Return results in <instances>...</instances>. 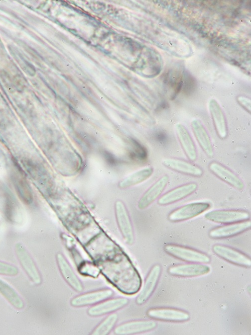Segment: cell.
<instances>
[{"instance_id": "obj_1", "label": "cell", "mask_w": 251, "mask_h": 335, "mask_svg": "<svg viewBox=\"0 0 251 335\" xmlns=\"http://www.w3.org/2000/svg\"><path fill=\"white\" fill-rule=\"evenodd\" d=\"M164 249L169 255L189 263L208 264L211 261L207 254L181 245L169 244L164 247Z\"/></svg>"}, {"instance_id": "obj_2", "label": "cell", "mask_w": 251, "mask_h": 335, "mask_svg": "<svg viewBox=\"0 0 251 335\" xmlns=\"http://www.w3.org/2000/svg\"><path fill=\"white\" fill-rule=\"evenodd\" d=\"M115 215L118 227L125 242L132 244L134 241V232L129 214L122 201L118 200L114 204Z\"/></svg>"}, {"instance_id": "obj_3", "label": "cell", "mask_w": 251, "mask_h": 335, "mask_svg": "<svg viewBox=\"0 0 251 335\" xmlns=\"http://www.w3.org/2000/svg\"><path fill=\"white\" fill-rule=\"evenodd\" d=\"M210 207L207 202H193L184 205L172 211L168 215L172 222H180L196 217Z\"/></svg>"}, {"instance_id": "obj_4", "label": "cell", "mask_w": 251, "mask_h": 335, "mask_svg": "<svg viewBox=\"0 0 251 335\" xmlns=\"http://www.w3.org/2000/svg\"><path fill=\"white\" fill-rule=\"evenodd\" d=\"M15 252L21 266L31 281L36 285L40 284L41 274L28 250L21 243H17L15 245Z\"/></svg>"}, {"instance_id": "obj_5", "label": "cell", "mask_w": 251, "mask_h": 335, "mask_svg": "<svg viewBox=\"0 0 251 335\" xmlns=\"http://www.w3.org/2000/svg\"><path fill=\"white\" fill-rule=\"evenodd\" d=\"M249 216L248 212L242 210H215L204 216L209 221L226 224L248 220Z\"/></svg>"}, {"instance_id": "obj_6", "label": "cell", "mask_w": 251, "mask_h": 335, "mask_svg": "<svg viewBox=\"0 0 251 335\" xmlns=\"http://www.w3.org/2000/svg\"><path fill=\"white\" fill-rule=\"evenodd\" d=\"M214 253L232 264L244 267H250V259L244 254L229 246L215 244L212 246Z\"/></svg>"}, {"instance_id": "obj_7", "label": "cell", "mask_w": 251, "mask_h": 335, "mask_svg": "<svg viewBox=\"0 0 251 335\" xmlns=\"http://www.w3.org/2000/svg\"><path fill=\"white\" fill-rule=\"evenodd\" d=\"M129 302V299L124 297L108 298L92 305L87 310V313L92 317L110 314L123 308Z\"/></svg>"}, {"instance_id": "obj_8", "label": "cell", "mask_w": 251, "mask_h": 335, "mask_svg": "<svg viewBox=\"0 0 251 335\" xmlns=\"http://www.w3.org/2000/svg\"><path fill=\"white\" fill-rule=\"evenodd\" d=\"M113 294V291L108 288L83 293L73 298L70 304L76 307L94 305L110 298Z\"/></svg>"}, {"instance_id": "obj_9", "label": "cell", "mask_w": 251, "mask_h": 335, "mask_svg": "<svg viewBox=\"0 0 251 335\" xmlns=\"http://www.w3.org/2000/svg\"><path fill=\"white\" fill-rule=\"evenodd\" d=\"M169 182V177L164 175L153 184L142 196L138 202V207L143 210L159 199Z\"/></svg>"}, {"instance_id": "obj_10", "label": "cell", "mask_w": 251, "mask_h": 335, "mask_svg": "<svg viewBox=\"0 0 251 335\" xmlns=\"http://www.w3.org/2000/svg\"><path fill=\"white\" fill-rule=\"evenodd\" d=\"M197 188L196 183L179 186L161 195L158 200V203L162 206L173 204L189 196L196 191Z\"/></svg>"}, {"instance_id": "obj_11", "label": "cell", "mask_w": 251, "mask_h": 335, "mask_svg": "<svg viewBox=\"0 0 251 335\" xmlns=\"http://www.w3.org/2000/svg\"><path fill=\"white\" fill-rule=\"evenodd\" d=\"M251 221L246 220L227 224L216 227L209 232V236L213 239L228 238L239 234L250 228Z\"/></svg>"}, {"instance_id": "obj_12", "label": "cell", "mask_w": 251, "mask_h": 335, "mask_svg": "<svg viewBox=\"0 0 251 335\" xmlns=\"http://www.w3.org/2000/svg\"><path fill=\"white\" fill-rule=\"evenodd\" d=\"M147 315L154 319L171 322H183L190 318L184 310L171 308H154L147 311Z\"/></svg>"}, {"instance_id": "obj_13", "label": "cell", "mask_w": 251, "mask_h": 335, "mask_svg": "<svg viewBox=\"0 0 251 335\" xmlns=\"http://www.w3.org/2000/svg\"><path fill=\"white\" fill-rule=\"evenodd\" d=\"M157 323L152 320H139L126 322L117 325L114 332L117 335H128L143 333L155 329Z\"/></svg>"}, {"instance_id": "obj_14", "label": "cell", "mask_w": 251, "mask_h": 335, "mask_svg": "<svg viewBox=\"0 0 251 335\" xmlns=\"http://www.w3.org/2000/svg\"><path fill=\"white\" fill-rule=\"evenodd\" d=\"M210 270V267L205 264L191 263L170 267L168 272L174 276L192 277L208 274Z\"/></svg>"}, {"instance_id": "obj_15", "label": "cell", "mask_w": 251, "mask_h": 335, "mask_svg": "<svg viewBox=\"0 0 251 335\" xmlns=\"http://www.w3.org/2000/svg\"><path fill=\"white\" fill-rule=\"evenodd\" d=\"M161 267L160 265H155L148 274L144 285L136 299L138 305L145 303L153 293L160 278Z\"/></svg>"}, {"instance_id": "obj_16", "label": "cell", "mask_w": 251, "mask_h": 335, "mask_svg": "<svg viewBox=\"0 0 251 335\" xmlns=\"http://www.w3.org/2000/svg\"><path fill=\"white\" fill-rule=\"evenodd\" d=\"M208 168L216 177L234 188L241 190L244 187L242 181L232 171L216 161L211 162Z\"/></svg>"}, {"instance_id": "obj_17", "label": "cell", "mask_w": 251, "mask_h": 335, "mask_svg": "<svg viewBox=\"0 0 251 335\" xmlns=\"http://www.w3.org/2000/svg\"><path fill=\"white\" fill-rule=\"evenodd\" d=\"M209 110L214 127L218 136L222 139L227 137L228 128L224 114L218 102L211 99L209 102Z\"/></svg>"}, {"instance_id": "obj_18", "label": "cell", "mask_w": 251, "mask_h": 335, "mask_svg": "<svg viewBox=\"0 0 251 335\" xmlns=\"http://www.w3.org/2000/svg\"><path fill=\"white\" fill-rule=\"evenodd\" d=\"M56 260L60 273L65 281L76 291L82 292L83 290L82 283L66 258L62 254L58 253Z\"/></svg>"}, {"instance_id": "obj_19", "label": "cell", "mask_w": 251, "mask_h": 335, "mask_svg": "<svg viewBox=\"0 0 251 335\" xmlns=\"http://www.w3.org/2000/svg\"><path fill=\"white\" fill-rule=\"evenodd\" d=\"M192 130L199 146L209 157L214 156L213 146L209 135L201 122L194 119L191 123Z\"/></svg>"}, {"instance_id": "obj_20", "label": "cell", "mask_w": 251, "mask_h": 335, "mask_svg": "<svg viewBox=\"0 0 251 335\" xmlns=\"http://www.w3.org/2000/svg\"><path fill=\"white\" fill-rule=\"evenodd\" d=\"M175 130L178 139L186 156L190 161H195L197 158V149L189 132L181 123L176 124Z\"/></svg>"}, {"instance_id": "obj_21", "label": "cell", "mask_w": 251, "mask_h": 335, "mask_svg": "<svg viewBox=\"0 0 251 335\" xmlns=\"http://www.w3.org/2000/svg\"><path fill=\"white\" fill-rule=\"evenodd\" d=\"M163 164L166 167L187 175L201 177L203 174V170L199 166L190 162L174 158L164 159Z\"/></svg>"}, {"instance_id": "obj_22", "label": "cell", "mask_w": 251, "mask_h": 335, "mask_svg": "<svg viewBox=\"0 0 251 335\" xmlns=\"http://www.w3.org/2000/svg\"><path fill=\"white\" fill-rule=\"evenodd\" d=\"M153 173V169L152 167L142 169L119 181L118 187L121 189H125L136 185L147 180Z\"/></svg>"}, {"instance_id": "obj_23", "label": "cell", "mask_w": 251, "mask_h": 335, "mask_svg": "<svg viewBox=\"0 0 251 335\" xmlns=\"http://www.w3.org/2000/svg\"><path fill=\"white\" fill-rule=\"evenodd\" d=\"M0 293L15 308L22 309L25 304L18 292L8 283L0 279Z\"/></svg>"}, {"instance_id": "obj_24", "label": "cell", "mask_w": 251, "mask_h": 335, "mask_svg": "<svg viewBox=\"0 0 251 335\" xmlns=\"http://www.w3.org/2000/svg\"><path fill=\"white\" fill-rule=\"evenodd\" d=\"M118 319L115 313H111L105 318L92 331L93 335H106L114 327Z\"/></svg>"}, {"instance_id": "obj_25", "label": "cell", "mask_w": 251, "mask_h": 335, "mask_svg": "<svg viewBox=\"0 0 251 335\" xmlns=\"http://www.w3.org/2000/svg\"><path fill=\"white\" fill-rule=\"evenodd\" d=\"M19 273L18 268L12 264L0 261V275L15 276Z\"/></svg>"}, {"instance_id": "obj_26", "label": "cell", "mask_w": 251, "mask_h": 335, "mask_svg": "<svg viewBox=\"0 0 251 335\" xmlns=\"http://www.w3.org/2000/svg\"><path fill=\"white\" fill-rule=\"evenodd\" d=\"M130 143L131 147L133 148V151L136 156L140 159L145 158L147 153L145 147L133 138L130 139Z\"/></svg>"}, {"instance_id": "obj_27", "label": "cell", "mask_w": 251, "mask_h": 335, "mask_svg": "<svg viewBox=\"0 0 251 335\" xmlns=\"http://www.w3.org/2000/svg\"><path fill=\"white\" fill-rule=\"evenodd\" d=\"M237 102L248 112L250 113V100L243 96H238L237 97Z\"/></svg>"}]
</instances>
